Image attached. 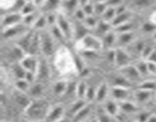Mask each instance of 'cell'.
<instances>
[{"instance_id":"obj_1","label":"cell","mask_w":156,"mask_h":122,"mask_svg":"<svg viewBox=\"0 0 156 122\" xmlns=\"http://www.w3.org/2000/svg\"><path fill=\"white\" fill-rule=\"evenodd\" d=\"M50 110V105L45 100H33L28 107L24 110L27 117L33 120H46Z\"/></svg>"},{"instance_id":"obj_2","label":"cell","mask_w":156,"mask_h":122,"mask_svg":"<svg viewBox=\"0 0 156 122\" xmlns=\"http://www.w3.org/2000/svg\"><path fill=\"white\" fill-rule=\"evenodd\" d=\"M41 52L44 56L49 57L53 56L56 49V40L51 34L50 30L45 29L39 31Z\"/></svg>"},{"instance_id":"obj_3","label":"cell","mask_w":156,"mask_h":122,"mask_svg":"<svg viewBox=\"0 0 156 122\" xmlns=\"http://www.w3.org/2000/svg\"><path fill=\"white\" fill-rule=\"evenodd\" d=\"M78 41L81 50H93V51H99L104 48L103 41H101L100 38L95 35L88 34L82 39Z\"/></svg>"},{"instance_id":"obj_4","label":"cell","mask_w":156,"mask_h":122,"mask_svg":"<svg viewBox=\"0 0 156 122\" xmlns=\"http://www.w3.org/2000/svg\"><path fill=\"white\" fill-rule=\"evenodd\" d=\"M56 24L62 32L67 41L74 39V24L70 22L65 13L57 12Z\"/></svg>"},{"instance_id":"obj_5","label":"cell","mask_w":156,"mask_h":122,"mask_svg":"<svg viewBox=\"0 0 156 122\" xmlns=\"http://www.w3.org/2000/svg\"><path fill=\"white\" fill-rule=\"evenodd\" d=\"M30 27L26 25L24 22H21L15 25L11 26L5 29L2 30V38L5 40H12L15 39L16 41L18 38L22 36L23 34L30 30Z\"/></svg>"},{"instance_id":"obj_6","label":"cell","mask_w":156,"mask_h":122,"mask_svg":"<svg viewBox=\"0 0 156 122\" xmlns=\"http://www.w3.org/2000/svg\"><path fill=\"white\" fill-rule=\"evenodd\" d=\"M23 21V15L20 12H6L2 16V30L15 25Z\"/></svg>"},{"instance_id":"obj_7","label":"cell","mask_w":156,"mask_h":122,"mask_svg":"<svg viewBox=\"0 0 156 122\" xmlns=\"http://www.w3.org/2000/svg\"><path fill=\"white\" fill-rule=\"evenodd\" d=\"M119 70H120V74L125 76L132 83L140 82L141 78L143 77L135 65L129 64V65L125 66L121 68H119Z\"/></svg>"},{"instance_id":"obj_8","label":"cell","mask_w":156,"mask_h":122,"mask_svg":"<svg viewBox=\"0 0 156 122\" xmlns=\"http://www.w3.org/2000/svg\"><path fill=\"white\" fill-rule=\"evenodd\" d=\"M20 63L27 71L32 72L36 74L39 64V59L37 56L35 55L26 54L24 57L20 61Z\"/></svg>"},{"instance_id":"obj_9","label":"cell","mask_w":156,"mask_h":122,"mask_svg":"<svg viewBox=\"0 0 156 122\" xmlns=\"http://www.w3.org/2000/svg\"><path fill=\"white\" fill-rule=\"evenodd\" d=\"M131 56L127 51L123 50L121 47H117L116 48V57H115V65L118 68L127 66L130 64Z\"/></svg>"},{"instance_id":"obj_10","label":"cell","mask_w":156,"mask_h":122,"mask_svg":"<svg viewBox=\"0 0 156 122\" xmlns=\"http://www.w3.org/2000/svg\"><path fill=\"white\" fill-rule=\"evenodd\" d=\"M111 89V93L114 100L117 102L128 100V98L130 95V90L129 88L121 86H112Z\"/></svg>"},{"instance_id":"obj_11","label":"cell","mask_w":156,"mask_h":122,"mask_svg":"<svg viewBox=\"0 0 156 122\" xmlns=\"http://www.w3.org/2000/svg\"><path fill=\"white\" fill-rule=\"evenodd\" d=\"M44 56V59H39V64H38L37 70L36 73L37 79L40 80H48L50 77V66L47 63V60Z\"/></svg>"},{"instance_id":"obj_12","label":"cell","mask_w":156,"mask_h":122,"mask_svg":"<svg viewBox=\"0 0 156 122\" xmlns=\"http://www.w3.org/2000/svg\"><path fill=\"white\" fill-rule=\"evenodd\" d=\"M34 34V30L33 29H30L28 31L26 32L24 34H23L22 36L20 37L19 38L16 40L15 41V44L18 46L19 47H21L24 52L27 54L28 53L29 47H30V43H31L32 38H33Z\"/></svg>"},{"instance_id":"obj_13","label":"cell","mask_w":156,"mask_h":122,"mask_svg":"<svg viewBox=\"0 0 156 122\" xmlns=\"http://www.w3.org/2000/svg\"><path fill=\"white\" fill-rule=\"evenodd\" d=\"M14 99H15V102L24 110L30 105V104L33 101L30 99V96L27 95V92L19 91L18 89H16L15 92L14 93Z\"/></svg>"},{"instance_id":"obj_14","label":"cell","mask_w":156,"mask_h":122,"mask_svg":"<svg viewBox=\"0 0 156 122\" xmlns=\"http://www.w3.org/2000/svg\"><path fill=\"white\" fill-rule=\"evenodd\" d=\"M64 113H65V110H64L62 105H56L53 108H50V110L49 111L47 118H46V120H49V121L62 120V117H64Z\"/></svg>"},{"instance_id":"obj_15","label":"cell","mask_w":156,"mask_h":122,"mask_svg":"<svg viewBox=\"0 0 156 122\" xmlns=\"http://www.w3.org/2000/svg\"><path fill=\"white\" fill-rule=\"evenodd\" d=\"M89 28L82 21H77L74 24V39L79 41L89 34Z\"/></svg>"},{"instance_id":"obj_16","label":"cell","mask_w":156,"mask_h":122,"mask_svg":"<svg viewBox=\"0 0 156 122\" xmlns=\"http://www.w3.org/2000/svg\"><path fill=\"white\" fill-rule=\"evenodd\" d=\"M62 0H46L41 10L43 13L55 12L62 5Z\"/></svg>"},{"instance_id":"obj_17","label":"cell","mask_w":156,"mask_h":122,"mask_svg":"<svg viewBox=\"0 0 156 122\" xmlns=\"http://www.w3.org/2000/svg\"><path fill=\"white\" fill-rule=\"evenodd\" d=\"M104 109L105 110L108 114L114 117L117 116V114L120 112V106L119 104L115 100H106L104 104Z\"/></svg>"},{"instance_id":"obj_18","label":"cell","mask_w":156,"mask_h":122,"mask_svg":"<svg viewBox=\"0 0 156 122\" xmlns=\"http://www.w3.org/2000/svg\"><path fill=\"white\" fill-rule=\"evenodd\" d=\"M39 52H41V42H40L39 31L34 30V34L27 54L37 56Z\"/></svg>"},{"instance_id":"obj_19","label":"cell","mask_w":156,"mask_h":122,"mask_svg":"<svg viewBox=\"0 0 156 122\" xmlns=\"http://www.w3.org/2000/svg\"><path fill=\"white\" fill-rule=\"evenodd\" d=\"M109 92V86L106 82H102L97 88L95 100L98 102H105Z\"/></svg>"},{"instance_id":"obj_20","label":"cell","mask_w":156,"mask_h":122,"mask_svg":"<svg viewBox=\"0 0 156 122\" xmlns=\"http://www.w3.org/2000/svg\"><path fill=\"white\" fill-rule=\"evenodd\" d=\"M131 16H132V15H131V13L129 11H126L123 13L117 15L115 18H114V19L112 21V22H111L112 26L114 27H117L118 26L121 25V24L129 22L131 18Z\"/></svg>"},{"instance_id":"obj_21","label":"cell","mask_w":156,"mask_h":122,"mask_svg":"<svg viewBox=\"0 0 156 122\" xmlns=\"http://www.w3.org/2000/svg\"><path fill=\"white\" fill-rule=\"evenodd\" d=\"M119 106H120V109L126 114H133V113H136L139 111L138 106L133 102H129V100L120 102Z\"/></svg>"},{"instance_id":"obj_22","label":"cell","mask_w":156,"mask_h":122,"mask_svg":"<svg viewBox=\"0 0 156 122\" xmlns=\"http://www.w3.org/2000/svg\"><path fill=\"white\" fill-rule=\"evenodd\" d=\"M91 111V105L89 103H87L86 105L83 107L79 112L76 113L73 117V120L75 121H79V120H84L89 116Z\"/></svg>"},{"instance_id":"obj_23","label":"cell","mask_w":156,"mask_h":122,"mask_svg":"<svg viewBox=\"0 0 156 122\" xmlns=\"http://www.w3.org/2000/svg\"><path fill=\"white\" fill-rule=\"evenodd\" d=\"M117 35L115 32L113 31V30L108 32V33L105 35V37H104V47H105V48L107 49L113 48L114 44L117 43Z\"/></svg>"},{"instance_id":"obj_24","label":"cell","mask_w":156,"mask_h":122,"mask_svg":"<svg viewBox=\"0 0 156 122\" xmlns=\"http://www.w3.org/2000/svg\"><path fill=\"white\" fill-rule=\"evenodd\" d=\"M61 6H62L66 12L73 15L75 12L80 7V5L79 0H62Z\"/></svg>"},{"instance_id":"obj_25","label":"cell","mask_w":156,"mask_h":122,"mask_svg":"<svg viewBox=\"0 0 156 122\" xmlns=\"http://www.w3.org/2000/svg\"><path fill=\"white\" fill-rule=\"evenodd\" d=\"M133 36L134 34L133 30L119 33V35L117 36V43H118L120 45H127L128 44H130L132 42L133 40Z\"/></svg>"},{"instance_id":"obj_26","label":"cell","mask_w":156,"mask_h":122,"mask_svg":"<svg viewBox=\"0 0 156 122\" xmlns=\"http://www.w3.org/2000/svg\"><path fill=\"white\" fill-rule=\"evenodd\" d=\"M12 71L14 76L16 78V79H24L26 73H27V70L22 66V65H21L20 62H16L12 63Z\"/></svg>"},{"instance_id":"obj_27","label":"cell","mask_w":156,"mask_h":122,"mask_svg":"<svg viewBox=\"0 0 156 122\" xmlns=\"http://www.w3.org/2000/svg\"><path fill=\"white\" fill-rule=\"evenodd\" d=\"M43 12H41V11L39 12L37 9V10L32 12V13L24 15V16H23V22H24L26 25L28 26V27H30V28H31L32 26H33L34 24L35 23V21H37V19L39 18V16Z\"/></svg>"},{"instance_id":"obj_28","label":"cell","mask_w":156,"mask_h":122,"mask_svg":"<svg viewBox=\"0 0 156 122\" xmlns=\"http://www.w3.org/2000/svg\"><path fill=\"white\" fill-rule=\"evenodd\" d=\"M47 26H48V24H47L46 14L42 13L40 15L39 18L37 19V21H35L34 25L32 26L31 29L37 30V31H40V30H44V29H45Z\"/></svg>"},{"instance_id":"obj_29","label":"cell","mask_w":156,"mask_h":122,"mask_svg":"<svg viewBox=\"0 0 156 122\" xmlns=\"http://www.w3.org/2000/svg\"><path fill=\"white\" fill-rule=\"evenodd\" d=\"M132 82L128 80L125 76L122 74L115 76L113 79V86H121L126 87V88H130Z\"/></svg>"},{"instance_id":"obj_30","label":"cell","mask_w":156,"mask_h":122,"mask_svg":"<svg viewBox=\"0 0 156 122\" xmlns=\"http://www.w3.org/2000/svg\"><path fill=\"white\" fill-rule=\"evenodd\" d=\"M152 92L148 91V90L140 89V88H138V89L136 91L135 94H134V96H135L137 102H146L149 100V99L151 98V95H152Z\"/></svg>"},{"instance_id":"obj_31","label":"cell","mask_w":156,"mask_h":122,"mask_svg":"<svg viewBox=\"0 0 156 122\" xmlns=\"http://www.w3.org/2000/svg\"><path fill=\"white\" fill-rule=\"evenodd\" d=\"M112 27H113L112 24H111V22L105 21V20L103 19H101L99 20L98 24L97 27H95V29L98 30V32L105 35L108 32L111 31Z\"/></svg>"},{"instance_id":"obj_32","label":"cell","mask_w":156,"mask_h":122,"mask_svg":"<svg viewBox=\"0 0 156 122\" xmlns=\"http://www.w3.org/2000/svg\"><path fill=\"white\" fill-rule=\"evenodd\" d=\"M49 27H50V33H51V34L53 35V37L55 38L56 41H59V42H62V43L67 41L66 39L65 36H64V34H62V32L61 31L59 27L57 26V24H54V25Z\"/></svg>"},{"instance_id":"obj_33","label":"cell","mask_w":156,"mask_h":122,"mask_svg":"<svg viewBox=\"0 0 156 122\" xmlns=\"http://www.w3.org/2000/svg\"><path fill=\"white\" fill-rule=\"evenodd\" d=\"M68 82L66 80H59L53 85V92L57 95H62L65 94L68 86Z\"/></svg>"},{"instance_id":"obj_34","label":"cell","mask_w":156,"mask_h":122,"mask_svg":"<svg viewBox=\"0 0 156 122\" xmlns=\"http://www.w3.org/2000/svg\"><path fill=\"white\" fill-rule=\"evenodd\" d=\"M29 94L32 97H35L37 99L40 97L43 94L44 92V86L41 83H34L30 85V88H29Z\"/></svg>"},{"instance_id":"obj_35","label":"cell","mask_w":156,"mask_h":122,"mask_svg":"<svg viewBox=\"0 0 156 122\" xmlns=\"http://www.w3.org/2000/svg\"><path fill=\"white\" fill-rule=\"evenodd\" d=\"M117 15V12H116V7H111V6H108L105 12L101 16V19L105 20V21H109V22H112L113 20Z\"/></svg>"},{"instance_id":"obj_36","label":"cell","mask_w":156,"mask_h":122,"mask_svg":"<svg viewBox=\"0 0 156 122\" xmlns=\"http://www.w3.org/2000/svg\"><path fill=\"white\" fill-rule=\"evenodd\" d=\"M88 102H87V101L84 99H79L77 101H76V102L73 104L71 108H70V113L72 114V115L74 116L76 113L79 112L85 105H86V104L88 103Z\"/></svg>"},{"instance_id":"obj_37","label":"cell","mask_w":156,"mask_h":122,"mask_svg":"<svg viewBox=\"0 0 156 122\" xmlns=\"http://www.w3.org/2000/svg\"><path fill=\"white\" fill-rule=\"evenodd\" d=\"M88 85L84 81H80L77 83L76 85V95L79 99H85V95H86Z\"/></svg>"},{"instance_id":"obj_38","label":"cell","mask_w":156,"mask_h":122,"mask_svg":"<svg viewBox=\"0 0 156 122\" xmlns=\"http://www.w3.org/2000/svg\"><path fill=\"white\" fill-rule=\"evenodd\" d=\"M15 85L16 89L21 92H27L31 84L27 82L25 79H16Z\"/></svg>"},{"instance_id":"obj_39","label":"cell","mask_w":156,"mask_h":122,"mask_svg":"<svg viewBox=\"0 0 156 122\" xmlns=\"http://www.w3.org/2000/svg\"><path fill=\"white\" fill-rule=\"evenodd\" d=\"M98 16L96 15H87L86 18H85L82 22L86 25V27H88L89 29H95V27H97L98 24L99 20L97 18Z\"/></svg>"},{"instance_id":"obj_40","label":"cell","mask_w":156,"mask_h":122,"mask_svg":"<svg viewBox=\"0 0 156 122\" xmlns=\"http://www.w3.org/2000/svg\"><path fill=\"white\" fill-rule=\"evenodd\" d=\"M135 66H136V68L138 69L139 72L140 73V74L142 75V76H146V75L149 74V70H148V66H147V61L146 59H142L140 60L138 63L135 64Z\"/></svg>"},{"instance_id":"obj_41","label":"cell","mask_w":156,"mask_h":122,"mask_svg":"<svg viewBox=\"0 0 156 122\" xmlns=\"http://www.w3.org/2000/svg\"><path fill=\"white\" fill-rule=\"evenodd\" d=\"M138 88L153 92L156 88V82L154 80H146L139 85Z\"/></svg>"},{"instance_id":"obj_42","label":"cell","mask_w":156,"mask_h":122,"mask_svg":"<svg viewBox=\"0 0 156 122\" xmlns=\"http://www.w3.org/2000/svg\"><path fill=\"white\" fill-rule=\"evenodd\" d=\"M94 15L96 16H102L104 12H105L108 8L106 2H95L94 4Z\"/></svg>"},{"instance_id":"obj_43","label":"cell","mask_w":156,"mask_h":122,"mask_svg":"<svg viewBox=\"0 0 156 122\" xmlns=\"http://www.w3.org/2000/svg\"><path fill=\"white\" fill-rule=\"evenodd\" d=\"M37 9L38 8L34 4L33 2L29 1L26 2L25 5L24 6L22 11H21V14H22L23 16H24V15H28V14H30L32 13V12H35V11H37Z\"/></svg>"},{"instance_id":"obj_44","label":"cell","mask_w":156,"mask_h":122,"mask_svg":"<svg viewBox=\"0 0 156 122\" xmlns=\"http://www.w3.org/2000/svg\"><path fill=\"white\" fill-rule=\"evenodd\" d=\"M73 65L75 68L78 70L79 73H80L85 66H84V63L82 58L78 56V54H73Z\"/></svg>"},{"instance_id":"obj_45","label":"cell","mask_w":156,"mask_h":122,"mask_svg":"<svg viewBox=\"0 0 156 122\" xmlns=\"http://www.w3.org/2000/svg\"><path fill=\"white\" fill-rule=\"evenodd\" d=\"M96 91L97 88L95 89L93 86H88L86 95H85V100L87 102H92L93 100H95Z\"/></svg>"},{"instance_id":"obj_46","label":"cell","mask_w":156,"mask_h":122,"mask_svg":"<svg viewBox=\"0 0 156 122\" xmlns=\"http://www.w3.org/2000/svg\"><path fill=\"white\" fill-rule=\"evenodd\" d=\"M154 49L155 48H154L152 46L147 45V44H146V47H144V49H143V50L142 51V53H141L142 58H143V59H146H146L149 58V56H150V54L152 53V52L153 51Z\"/></svg>"},{"instance_id":"obj_47","label":"cell","mask_w":156,"mask_h":122,"mask_svg":"<svg viewBox=\"0 0 156 122\" xmlns=\"http://www.w3.org/2000/svg\"><path fill=\"white\" fill-rule=\"evenodd\" d=\"M73 15H74L75 18H76V20L79 21H83L87 16L86 14L85 13V12H84V10L82 9V7H79V9L75 12Z\"/></svg>"},{"instance_id":"obj_48","label":"cell","mask_w":156,"mask_h":122,"mask_svg":"<svg viewBox=\"0 0 156 122\" xmlns=\"http://www.w3.org/2000/svg\"><path fill=\"white\" fill-rule=\"evenodd\" d=\"M115 29L117 31L119 32V33H122V32L131 31L133 29V27L131 23L129 21V22L125 23V24H121V25L118 26V27H115Z\"/></svg>"},{"instance_id":"obj_49","label":"cell","mask_w":156,"mask_h":122,"mask_svg":"<svg viewBox=\"0 0 156 122\" xmlns=\"http://www.w3.org/2000/svg\"><path fill=\"white\" fill-rule=\"evenodd\" d=\"M82 8L84 10V12H85V13L86 14V15H94V4L91 3L90 2L88 3H87L86 5H85Z\"/></svg>"},{"instance_id":"obj_50","label":"cell","mask_w":156,"mask_h":122,"mask_svg":"<svg viewBox=\"0 0 156 122\" xmlns=\"http://www.w3.org/2000/svg\"><path fill=\"white\" fill-rule=\"evenodd\" d=\"M156 28V25L154 24L153 23H152L151 21H149V22L145 23L143 25V29L144 31L147 32V33H150V32L154 31Z\"/></svg>"},{"instance_id":"obj_51","label":"cell","mask_w":156,"mask_h":122,"mask_svg":"<svg viewBox=\"0 0 156 122\" xmlns=\"http://www.w3.org/2000/svg\"><path fill=\"white\" fill-rule=\"evenodd\" d=\"M146 61H147L148 70H149V74L153 75V76H156V63L149 60Z\"/></svg>"},{"instance_id":"obj_52","label":"cell","mask_w":156,"mask_h":122,"mask_svg":"<svg viewBox=\"0 0 156 122\" xmlns=\"http://www.w3.org/2000/svg\"><path fill=\"white\" fill-rule=\"evenodd\" d=\"M136 5L140 8H146L150 5L152 0H134Z\"/></svg>"},{"instance_id":"obj_53","label":"cell","mask_w":156,"mask_h":122,"mask_svg":"<svg viewBox=\"0 0 156 122\" xmlns=\"http://www.w3.org/2000/svg\"><path fill=\"white\" fill-rule=\"evenodd\" d=\"M24 79H25L27 82H30V84H33L34 82H35V79H37L36 74H35L34 73H32V72L27 71Z\"/></svg>"},{"instance_id":"obj_54","label":"cell","mask_w":156,"mask_h":122,"mask_svg":"<svg viewBox=\"0 0 156 122\" xmlns=\"http://www.w3.org/2000/svg\"><path fill=\"white\" fill-rule=\"evenodd\" d=\"M146 44H144L143 41H137V42H135V44H134V47H135V50L137 51L138 53H140L141 54L142 51L143 50L144 47H146Z\"/></svg>"},{"instance_id":"obj_55","label":"cell","mask_w":156,"mask_h":122,"mask_svg":"<svg viewBox=\"0 0 156 122\" xmlns=\"http://www.w3.org/2000/svg\"><path fill=\"white\" fill-rule=\"evenodd\" d=\"M150 115L151 114H149V112H141L139 114L137 120H140V121H148Z\"/></svg>"},{"instance_id":"obj_56","label":"cell","mask_w":156,"mask_h":122,"mask_svg":"<svg viewBox=\"0 0 156 122\" xmlns=\"http://www.w3.org/2000/svg\"><path fill=\"white\" fill-rule=\"evenodd\" d=\"M106 4L108 6L117 7L118 5H122V0H108L106 2Z\"/></svg>"},{"instance_id":"obj_57","label":"cell","mask_w":156,"mask_h":122,"mask_svg":"<svg viewBox=\"0 0 156 122\" xmlns=\"http://www.w3.org/2000/svg\"><path fill=\"white\" fill-rule=\"evenodd\" d=\"M32 2H34V4L38 8V9H41L43 6V5L44 4V2H46V0H32Z\"/></svg>"},{"instance_id":"obj_58","label":"cell","mask_w":156,"mask_h":122,"mask_svg":"<svg viewBox=\"0 0 156 122\" xmlns=\"http://www.w3.org/2000/svg\"><path fill=\"white\" fill-rule=\"evenodd\" d=\"M146 60H149V61H152V62H155L156 63V49L155 48L153 50V51L152 52V53L150 54V56H149Z\"/></svg>"},{"instance_id":"obj_59","label":"cell","mask_w":156,"mask_h":122,"mask_svg":"<svg viewBox=\"0 0 156 122\" xmlns=\"http://www.w3.org/2000/svg\"><path fill=\"white\" fill-rule=\"evenodd\" d=\"M151 19L150 21L152 23H153L154 24H155L156 25V11L155 12H154L153 14H152V15H151Z\"/></svg>"},{"instance_id":"obj_60","label":"cell","mask_w":156,"mask_h":122,"mask_svg":"<svg viewBox=\"0 0 156 122\" xmlns=\"http://www.w3.org/2000/svg\"><path fill=\"white\" fill-rule=\"evenodd\" d=\"M154 38H155V41H156V33L154 34Z\"/></svg>"}]
</instances>
